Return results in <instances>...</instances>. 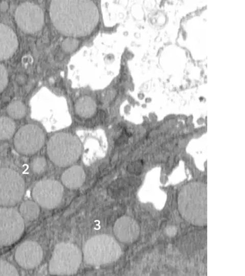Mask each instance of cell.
<instances>
[{
	"label": "cell",
	"mask_w": 245,
	"mask_h": 276,
	"mask_svg": "<svg viewBox=\"0 0 245 276\" xmlns=\"http://www.w3.org/2000/svg\"><path fill=\"white\" fill-rule=\"evenodd\" d=\"M16 81L19 85H23L27 82V76L24 74H19L16 77Z\"/></svg>",
	"instance_id": "603a6c76"
},
{
	"label": "cell",
	"mask_w": 245,
	"mask_h": 276,
	"mask_svg": "<svg viewBox=\"0 0 245 276\" xmlns=\"http://www.w3.org/2000/svg\"><path fill=\"white\" fill-rule=\"evenodd\" d=\"M79 248L70 243L61 242L54 249L49 263V270L56 275H71L78 270L82 262Z\"/></svg>",
	"instance_id": "5b68a950"
},
{
	"label": "cell",
	"mask_w": 245,
	"mask_h": 276,
	"mask_svg": "<svg viewBox=\"0 0 245 276\" xmlns=\"http://www.w3.org/2000/svg\"><path fill=\"white\" fill-rule=\"evenodd\" d=\"M207 199L206 184L192 182L185 185L178 197V208L180 215L192 225H206Z\"/></svg>",
	"instance_id": "7a4b0ae2"
},
{
	"label": "cell",
	"mask_w": 245,
	"mask_h": 276,
	"mask_svg": "<svg viewBox=\"0 0 245 276\" xmlns=\"http://www.w3.org/2000/svg\"><path fill=\"white\" fill-rule=\"evenodd\" d=\"M44 135L38 126L28 124L21 127L16 132L14 139L16 150L24 154H33L43 146Z\"/></svg>",
	"instance_id": "ba28073f"
},
{
	"label": "cell",
	"mask_w": 245,
	"mask_h": 276,
	"mask_svg": "<svg viewBox=\"0 0 245 276\" xmlns=\"http://www.w3.org/2000/svg\"><path fill=\"white\" fill-rule=\"evenodd\" d=\"M81 151V144L79 139L68 133L54 134L50 139L47 145L49 158L59 167L68 166L76 162Z\"/></svg>",
	"instance_id": "277c9868"
},
{
	"label": "cell",
	"mask_w": 245,
	"mask_h": 276,
	"mask_svg": "<svg viewBox=\"0 0 245 276\" xmlns=\"http://www.w3.org/2000/svg\"><path fill=\"white\" fill-rule=\"evenodd\" d=\"M114 233L121 242L131 243L135 241L140 233V228L137 222L128 216H123L115 222Z\"/></svg>",
	"instance_id": "7c38bea8"
},
{
	"label": "cell",
	"mask_w": 245,
	"mask_h": 276,
	"mask_svg": "<svg viewBox=\"0 0 245 276\" xmlns=\"http://www.w3.org/2000/svg\"><path fill=\"white\" fill-rule=\"evenodd\" d=\"M7 112L13 119H20L26 114V108L24 104L20 101H15L8 105Z\"/></svg>",
	"instance_id": "ac0fdd59"
},
{
	"label": "cell",
	"mask_w": 245,
	"mask_h": 276,
	"mask_svg": "<svg viewBox=\"0 0 245 276\" xmlns=\"http://www.w3.org/2000/svg\"><path fill=\"white\" fill-rule=\"evenodd\" d=\"M75 109L78 115L82 118H88L92 117L95 112L96 105L92 98L84 96L77 101Z\"/></svg>",
	"instance_id": "9a60e30c"
},
{
	"label": "cell",
	"mask_w": 245,
	"mask_h": 276,
	"mask_svg": "<svg viewBox=\"0 0 245 276\" xmlns=\"http://www.w3.org/2000/svg\"><path fill=\"white\" fill-rule=\"evenodd\" d=\"M8 81V73L5 67L0 64V93L7 86Z\"/></svg>",
	"instance_id": "7402d4cb"
},
{
	"label": "cell",
	"mask_w": 245,
	"mask_h": 276,
	"mask_svg": "<svg viewBox=\"0 0 245 276\" xmlns=\"http://www.w3.org/2000/svg\"><path fill=\"white\" fill-rule=\"evenodd\" d=\"M85 177V173L83 168L79 166H74L63 172L61 176V180L67 188L75 189L82 186Z\"/></svg>",
	"instance_id": "5bb4252c"
},
{
	"label": "cell",
	"mask_w": 245,
	"mask_h": 276,
	"mask_svg": "<svg viewBox=\"0 0 245 276\" xmlns=\"http://www.w3.org/2000/svg\"><path fill=\"white\" fill-rule=\"evenodd\" d=\"M43 251L41 246L36 242L27 241L17 248L15 258L17 263L26 269H32L37 266L41 262Z\"/></svg>",
	"instance_id": "8fae6325"
},
{
	"label": "cell",
	"mask_w": 245,
	"mask_h": 276,
	"mask_svg": "<svg viewBox=\"0 0 245 276\" xmlns=\"http://www.w3.org/2000/svg\"><path fill=\"white\" fill-rule=\"evenodd\" d=\"M24 225L22 217L14 209L0 208V245L7 246L21 237Z\"/></svg>",
	"instance_id": "52a82bcc"
},
{
	"label": "cell",
	"mask_w": 245,
	"mask_h": 276,
	"mask_svg": "<svg viewBox=\"0 0 245 276\" xmlns=\"http://www.w3.org/2000/svg\"><path fill=\"white\" fill-rule=\"evenodd\" d=\"M15 131V124L12 120L6 117H0V140L10 139Z\"/></svg>",
	"instance_id": "2e32d148"
},
{
	"label": "cell",
	"mask_w": 245,
	"mask_h": 276,
	"mask_svg": "<svg viewBox=\"0 0 245 276\" xmlns=\"http://www.w3.org/2000/svg\"><path fill=\"white\" fill-rule=\"evenodd\" d=\"M24 190V181L17 172L8 168L0 169V205H15L21 199Z\"/></svg>",
	"instance_id": "8992f818"
},
{
	"label": "cell",
	"mask_w": 245,
	"mask_h": 276,
	"mask_svg": "<svg viewBox=\"0 0 245 276\" xmlns=\"http://www.w3.org/2000/svg\"><path fill=\"white\" fill-rule=\"evenodd\" d=\"M18 45L17 36L8 26L0 24V60L12 57Z\"/></svg>",
	"instance_id": "4fadbf2b"
},
{
	"label": "cell",
	"mask_w": 245,
	"mask_h": 276,
	"mask_svg": "<svg viewBox=\"0 0 245 276\" xmlns=\"http://www.w3.org/2000/svg\"><path fill=\"white\" fill-rule=\"evenodd\" d=\"M16 269L11 264L4 261H0V275H18Z\"/></svg>",
	"instance_id": "d6986e66"
},
{
	"label": "cell",
	"mask_w": 245,
	"mask_h": 276,
	"mask_svg": "<svg viewBox=\"0 0 245 276\" xmlns=\"http://www.w3.org/2000/svg\"><path fill=\"white\" fill-rule=\"evenodd\" d=\"M84 260L88 264L101 265L116 261L121 249L111 236L101 234L88 239L83 248Z\"/></svg>",
	"instance_id": "3957f363"
},
{
	"label": "cell",
	"mask_w": 245,
	"mask_h": 276,
	"mask_svg": "<svg viewBox=\"0 0 245 276\" xmlns=\"http://www.w3.org/2000/svg\"><path fill=\"white\" fill-rule=\"evenodd\" d=\"M50 15L59 32L72 37L89 35L99 20L97 7L91 1H53Z\"/></svg>",
	"instance_id": "6da1fadb"
},
{
	"label": "cell",
	"mask_w": 245,
	"mask_h": 276,
	"mask_svg": "<svg viewBox=\"0 0 245 276\" xmlns=\"http://www.w3.org/2000/svg\"><path fill=\"white\" fill-rule=\"evenodd\" d=\"M15 19L19 28L27 33H35L40 31L44 24V14L37 5L26 2L16 9Z\"/></svg>",
	"instance_id": "30bf717a"
},
{
	"label": "cell",
	"mask_w": 245,
	"mask_h": 276,
	"mask_svg": "<svg viewBox=\"0 0 245 276\" xmlns=\"http://www.w3.org/2000/svg\"><path fill=\"white\" fill-rule=\"evenodd\" d=\"M46 166V160L42 157L35 158L31 163V167L33 172L37 174L42 173L45 170Z\"/></svg>",
	"instance_id": "ffe728a7"
},
{
	"label": "cell",
	"mask_w": 245,
	"mask_h": 276,
	"mask_svg": "<svg viewBox=\"0 0 245 276\" xmlns=\"http://www.w3.org/2000/svg\"><path fill=\"white\" fill-rule=\"evenodd\" d=\"M21 216L27 220H33L37 218L39 209L36 203L32 201H27L20 206Z\"/></svg>",
	"instance_id": "e0dca14e"
},
{
	"label": "cell",
	"mask_w": 245,
	"mask_h": 276,
	"mask_svg": "<svg viewBox=\"0 0 245 276\" xmlns=\"http://www.w3.org/2000/svg\"><path fill=\"white\" fill-rule=\"evenodd\" d=\"M78 45L79 42L76 39L73 37H68L62 42V47L65 52L69 53L75 51Z\"/></svg>",
	"instance_id": "44dd1931"
},
{
	"label": "cell",
	"mask_w": 245,
	"mask_h": 276,
	"mask_svg": "<svg viewBox=\"0 0 245 276\" xmlns=\"http://www.w3.org/2000/svg\"><path fill=\"white\" fill-rule=\"evenodd\" d=\"M9 5L6 2H2L0 3V10L4 12L8 9Z\"/></svg>",
	"instance_id": "cb8c5ba5"
},
{
	"label": "cell",
	"mask_w": 245,
	"mask_h": 276,
	"mask_svg": "<svg viewBox=\"0 0 245 276\" xmlns=\"http://www.w3.org/2000/svg\"><path fill=\"white\" fill-rule=\"evenodd\" d=\"M63 195V188L58 181L44 179L38 182L34 186L32 196L41 206L48 209L57 207L61 202Z\"/></svg>",
	"instance_id": "9c48e42d"
}]
</instances>
